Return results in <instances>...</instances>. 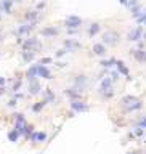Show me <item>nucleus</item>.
Returning a JSON list of instances; mask_svg holds the SVG:
<instances>
[{
  "mask_svg": "<svg viewBox=\"0 0 146 154\" xmlns=\"http://www.w3.org/2000/svg\"><path fill=\"white\" fill-rule=\"evenodd\" d=\"M122 104H124V108H125V111H137V109H140L141 106V101L138 100V98H135V96H132V95H127V96H124L122 98Z\"/></svg>",
  "mask_w": 146,
  "mask_h": 154,
  "instance_id": "f257e3e1",
  "label": "nucleus"
},
{
  "mask_svg": "<svg viewBox=\"0 0 146 154\" xmlns=\"http://www.w3.org/2000/svg\"><path fill=\"white\" fill-rule=\"evenodd\" d=\"M23 50L24 51H32V53H37V51L42 50V42L39 39H27V40L23 43Z\"/></svg>",
  "mask_w": 146,
  "mask_h": 154,
  "instance_id": "f03ea898",
  "label": "nucleus"
},
{
  "mask_svg": "<svg viewBox=\"0 0 146 154\" xmlns=\"http://www.w3.org/2000/svg\"><path fill=\"white\" fill-rule=\"evenodd\" d=\"M100 93L103 95L104 98H111L114 95V88H112V79L111 77H106L103 79L101 82V87H100Z\"/></svg>",
  "mask_w": 146,
  "mask_h": 154,
  "instance_id": "7ed1b4c3",
  "label": "nucleus"
},
{
  "mask_svg": "<svg viewBox=\"0 0 146 154\" xmlns=\"http://www.w3.org/2000/svg\"><path fill=\"white\" fill-rule=\"evenodd\" d=\"M119 34L116 32V31H106L103 34V45H117V42H119Z\"/></svg>",
  "mask_w": 146,
  "mask_h": 154,
  "instance_id": "20e7f679",
  "label": "nucleus"
},
{
  "mask_svg": "<svg viewBox=\"0 0 146 154\" xmlns=\"http://www.w3.org/2000/svg\"><path fill=\"white\" fill-rule=\"evenodd\" d=\"M82 24V19L79 18V16H74V15H71V16L66 18V21H64V27L66 29H77L79 26Z\"/></svg>",
  "mask_w": 146,
  "mask_h": 154,
  "instance_id": "39448f33",
  "label": "nucleus"
},
{
  "mask_svg": "<svg viewBox=\"0 0 146 154\" xmlns=\"http://www.w3.org/2000/svg\"><path fill=\"white\" fill-rule=\"evenodd\" d=\"M71 109L76 112H85V111H88V104L80 100H72L71 101Z\"/></svg>",
  "mask_w": 146,
  "mask_h": 154,
  "instance_id": "423d86ee",
  "label": "nucleus"
},
{
  "mask_svg": "<svg viewBox=\"0 0 146 154\" xmlns=\"http://www.w3.org/2000/svg\"><path fill=\"white\" fill-rule=\"evenodd\" d=\"M80 48H82V45L77 40H74V39H66L64 40V50L66 51H77Z\"/></svg>",
  "mask_w": 146,
  "mask_h": 154,
  "instance_id": "0eeeda50",
  "label": "nucleus"
},
{
  "mask_svg": "<svg viewBox=\"0 0 146 154\" xmlns=\"http://www.w3.org/2000/svg\"><path fill=\"white\" fill-rule=\"evenodd\" d=\"M141 37H143V27L141 26L135 27V29H132L128 32V40H132V42H138Z\"/></svg>",
  "mask_w": 146,
  "mask_h": 154,
  "instance_id": "6e6552de",
  "label": "nucleus"
},
{
  "mask_svg": "<svg viewBox=\"0 0 146 154\" xmlns=\"http://www.w3.org/2000/svg\"><path fill=\"white\" fill-rule=\"evenodd\" d=\"M74 84H76V85H74V88H76L77 92L82 93V92L85 90V87H87V77H85V76H77Z\"/></svg>",
  "mask_w": 146,
  "mask_h": 154,
  "instance_id": "1a4fd4ad",
  "label": "nucleus"
},
{
  "mask_svg": "<svg viewBox=\"0 0 146 154\" xmlns=\"http://www.w3.org/2000/svg\"><path fill=\"white\" fill-rule=\"evenodd\" d=\"M37 77H42V79H52V72L42 64H37Z\"/></svg>",
  "mask_w": 146,
  "mask_h": 154,
  "instance_id": "9d476101",
  "label": "nucleus"
},
{
  "mask_svg": "<svg viewBox=\"0 0 146 154\" xmlns=\"http://www.w3.org/2000/svg\"><path fill=\"white\" fill-rule=\"evenodd\" d=\"M40 82L39 80H29V92H31V95H37V93H40Z\"/></svg>",
  "mask_w": 146,
  "mask_h": 154,
  "instance_id": "9b49d317",
  "label": "nucleus"
},
{
  "mask_svg": "<svg viewBox=\"0 0 146 154\" xmlns=\"http://www.w3.org/2000/svg\"><path fill=\"white\" fill-rule=\"evenodd\" d=\"M35 27V21L34 23H29V24H26V26H19L18 27V34L19 35H24V34H29L31 31H32Z\"/></svg>",
  "mask_w": 146,
  "mask_h": 154,
  "instance_id": "f8f14e48",
  "label": "nucleus"
},
{
  "mask_svg": "<svg viewBox=\"0 0 146 154\" xmlns=\"http://www.w3.org/2000/svg\"><path fill=\"white\" fill-rule=\"evenodd\" d=\"M42 35H47V37H56L58 35V29L53 26H48V27H43L42 29Z\"/></svg>",
  "mask_w": 146,
  "mask_h": 154,
  "instance_id": "ddd939ff",
  "label": "nucleus"
},
{
  "mask_svg": "<svg viewBox=\"0 0 146 154\" xmlns=\"http://www.w3.org/2000/svg\"><path fill=\"white\" fill-rule=\"evenodd\" d=\"M93 53L98 55V56H104L106 55V47L103 43H95L93 45Z\"/></svg>",
  "mask_w": 146,
  "mask_h": 154,
  "instance_id": "4468645a",
  "label": "nucleus"
},
{
  "mask_svg": "<svg viewBox=\"0 0 146 154\" xmlns=\"http://www.w3.org/2000/svg\"><path fill=\"white\" fill-rule=\"evenodd\" d=\"M133 56H135L137 61L146 63V51L145 50H133Z\"/></svg>",
  "mask_w": 146,
  "mask_h": 154,
  "instance_id": "2eb2a0df",
  "label": "nucleus"
},
{
  "mask_svg": "<svg viewBox=\"0 0 146 154\" xmlns=\"http://www.w3.org/2000/svg\"><path fill=\"white\" fill-rule=\"evenodd\" d=\"M26 77L29 79V80H34V79L37 77V64L31 66V68L27 69V72H26Z\"/></svg>",
  "mask_w": 146,
  "mask_h": 154,
  "instance_id": "dca6fc26",
  "label": "nucleus"
},
{
  "mask_svg": "<svg viewBox=\"0 0 146 154\" xmlns=\"http://www.w3.org/2000/svg\"><path fill=\"white\" fill-rule=\"evenodd\" d=\"M116 66H117L119 74H122V76H125V77H128V69H127V66H125L124 63H122V61H116Z\"/></svg>",
  "mask_w": 146,
  "mask_h": 154,
  "instance_id": "f3484780",
  "label": "nucleus"
},
{
  "mask_svg": "<svg viewBox=\"0 0 146 154\" xmlns=\"http://www.w3.org/2000/svg\"><path fill=\"white\" fill-rule=\"evenodd\" d=\"M64 93L68 95L69 98H72V100H79V98H80V92H77L76 88H68Z\"/></svg>",
  "mask_w": 146,
  "mask_h": 154,
  "instance_id": "a211bd4d",
  "label": "nucleus"
},
{
  "mask_svg": "<svg viewBox=\"0 0 146 154\" xmlns=\"http://www.w3.org/2000/svg\"><path fill=\"white\" fill-rule=\"evenodd\" d=\"M98 32H100V24H98V23H93V24L90 26V29H88V35L93 37V35H96Z\"/></svg>",
  "mask_w": 146,
  "mask_h": 154,
  "instance_id": "6ab92c4d",
  "label": "nucleus"
},
{
  "mask_svg": "<svg viewBox=\"0 0 146 154\" xmlns=\"http://www.w3.org/2000/svg\"><path fill=\"white\" fill-rule=\"evenodd\" d=\"M11 5H13L11 0H2V3H0V7L5 10V13H10V11H11Z\"/></svg>",
  "mask_w": 146,
  "mask_h": 154,
  "instance_id": "aec40b11",
  "label": "nucleus"
},
{
  "mask_svg": "<svg viewBox=\"0 0 146 154\" xmlns=\"http://www.w3.org/2000/svg\"><path fill=\"white\" fill-rule=\"evenodd\" d=\"M31 138H32V140H37V141H45L47 140V135L43 132H37V133H32Z\"/></svg>",
  "mask_w": 146,
  "mask_h": 154,
  "instance_id": "412c9836",
  "label": "nucleus"
},
{
  "mask_svg": "<svg viewBox=\"0 0 146 154\" xmlns=\"http://www.w3.org/2000/svg\"><path fill=\"white\" fill-rule=\"evenodd\" d=\"M35 58V53H32V51H23V60H24L26 63L32 61Z\"/></svg>",
  "mask_w": 146,
  "mask_h": 154,
  "instance_id": "4be33fe9",
  "label": "nucleus"
},
{
  "mask_svg": "<svg viewBox=\"0 0 146 154\" xmlns=\"http://www.w3.org/2000/svg\"><path fill=\"white\" fill-rule=\"evenodd\" d=\"M8 138H10V141H13V143H15V141H18V138H19V132H18L16 128H13V130H11V132L8 133Z\"/></svg>",
  "mask_w": 146,
  "mask_h": 154,
  "instance_id": "5701e85b",
  "label": "nucleus"
},
{
  "mask_svg": "<svg viewBox=\"0 0 146 154\" xmlns=\"http://www.w3.org/2000/svg\"><path fill=\"white\" fill-rule=\"evenodd\" d=\"M138 23H145L146 21V8H141V11L138 13V16L135 18Z\"/></svg>",
  "mask_w": 146,
  "mask_h": 154,
  "instance_id": "b1692460",
  "label": "nucleus"
},
{
  "mask_svg": "<svg viewBox=\"0 0 146 154\" xmlns=\"http://www.w3.org/2000/svg\"><path fill=\"white\" fill-rule=\"evenodd\" d=\"M37 13H39V11H27V13H26V19H29L31 23H34L35 19H37Z\"/></svg>",
  "mask_w": 146,
  "mask_h": 154,
  "instance_id": "393cba45",
  "label": "nucleus"
},
{
  "mask_svg": "<svg viewBox=\"0 0 146 154\" xmlns=\"http://www.w3.org/2000/svg\"><path fill=\"white\" fill-rule=\"evenodd\" d=\"M100 64L103 66V68H111V66L116 64V60H114V58H111V60H104V61H101Z\"/></svg>",
  "mask_w": 146,
  "mask_h": 154,
  "instance_id": "a878e982",
  "label": "nucleus"
},
{
  "mask_svg": "<svg viewBox=\"0 0 146 154\" xmlns=\"http://www.w3.org/2000/svg\"><path fill=\"white\" fill-rule=\"evenodd\" d=\"M45 98H47L45 103H47V101H48V103H52V101L55 100V93L52 92V90H48V92H45Z\"/></svg>",
  "mask_w": 146,
  "mask_h": 154,
  "instance_id": "bb28decb",
  "label": "nucleus"
},
{
  "mask_svg": "<svg viewBox=\"0 0 146 154\" xmlns=\"http://www.w3.org/2000/svg\"><path fill=\"white\" fill-rule=\"evenodd\" d=\"M45 104H47L45 101H40V103H37V104H34V106H32V111L39 112V111H40V109H42V108H43V106H45Z\"/></svg>",
  "mask_w": 146,
  "mask_h": 154,
  "instance_id": "cd10ccee",
  "label": "nucleus"
},
{
  "mask_svg": "<svg viewBox=\"0 0 146 154\" xmlns=\"http://www.w3.org/2000/svg\"><path fill=\"white\" fill-rule=\"evenodd\" d=\"M138 2H140V0H127V7H130V8H132V7L138 5Z\"/></svg>",
  "mask_w": 146,
  "mask_h": 154,
  "instance_id": "c85d7f7f",
  "label": "nucleus"
},
{
  "mask_svg": "<svg viewBox=\"0 0 146 154\" xmlns=\"http://www.w3.org/2000/svg\"><path fill=\"white\" fill-rule=\"evenodd\" d=\"M66 53H68V51H66L64 48H61V50L56 51V56H63V55H66Z\"/></svg>",
  "mask_w": 146,
  "mask_h": 154,
  "instance_id": "c756f323",
  "label": "nucleus"
},
{
  "mask_svg": "<svg viewBox=\"0 0 146 154\" xmlns=\"http://www.w3.org/2000/svg\"><path fill=\"white\" fill-rule=\"evenodd\" d=\"M47 63L50 64V63H52V58H43V60H42V66H43V64H47Z\"/></svg>",
  "mask_w": 146,
  "mask_h": 154,
  "instance_id": "7c9ffc66",
  "label": "nucleus"
},
{
  "mask_svg": "<svg viewBox=\"0 0 146 154\" xmlns=\"http://www.w3.org/2000/svg\"><path fill=\"white\" fill-rule=\"evenodd\" d=\"M135 135H138V136L143 135V128H137V130H135Z\"/></svg>",
  "mask_w": 146,
  "mask_h": 154,
  "instance_id": "2f4dec72",
  "label": "nucleus"
},
{
  "mask_svg": "<svg viewBox=\"0 0 146 154\" xmlns=\"http://www.w3.org/2000/svg\"><path fill=\"white\" fill-rule=\"evenodd\" d=\"M119 2L122 3V5H127V0H119Z\"/></svg>",
  "mask_w": 146,
  "mask_h": 154,
  "instance_id": "473e14b6",
  "label": "nucleus"
},
{
  "mask_svg": "<svg viewBox=\"0 0 146 154\" xmlns=\"http://www.w3.org/2000/svg\"><path fill=\"white\" fill-rule=\"evenodd\" d=\"M5 84V79H0V85H3Z\"/></svg>",
  "mask_w": 146,
  "mask_h": 154,
  "instance_id": "72a5a7b5",
  "label": "nucleus"
},
{
  "mask_svg": "<svg viewBox=\"0 0 146 154\" xmlns=\"http://www.w3.org/2000/svg\"><path fill=\"white\" fill-rule=\"evenodd\" d=\"M143 39H145V42H146V32L143 34Z\"/></svg>",
  "mask_w": 146,
  "mask_h": 154,
  "instance_id": "f704fd0d",
  "label": "nucleus"
},
{
  "mask_svg": "<svg viewBox=\"0 0 146 154\" xmlns=\"http://www.w3.org/2000/svg\"><path fill=\"white\" fill-rule=\"evenodd\" d=\"M128 154H140V153H128Z\"/></svg>",
  "mask_w": 146,
  "mask_h": 154,
  "instance_id": "c9c22d12",
  "label": "nucleus"
},
{
  "mask_svg": "<svg viewBox=\"0 0 146 154\" xmlns=\"http://www.w3.org/2000/svg\"><path fill=\"white\" fill-rule=\"evenodd\" d=\"M0 11H2V7H0Z\"/></svg>",
  "mask_w": 146,
  "mask_h": 154,
  "instance_id": "e433bc0d",
  "label": "nucleus"
},
{
  "mask_svg": "<svg viewBox=\"0 0 146 154\" xmlns=\"http://www.w3.org/2000/svg\"><path fill=\"white\" fill-rule=\"evenodd\" d=\"M145 143H146V140H145Z\"/></svg>",
  "mask_w": 146,
  "mask_h": 154,
  "instance_id": "4c0bfd02",
  "label": "nucleus"
},
{
  "mask_svg": "<svg viewBox=\"0 0 146 154\" xmlns=\"http://www.w3.org/2000/svg\"><path fill=\"white\" fill-rule=\"evenodd\" d=\"M145 24H146V21H145Z\"/></svg>",
  "mask_w": 146,
  "mask_h": 154,
  "instance_id": "58836bf2",
  "label": "nucleus"
}]
</instances>
